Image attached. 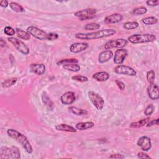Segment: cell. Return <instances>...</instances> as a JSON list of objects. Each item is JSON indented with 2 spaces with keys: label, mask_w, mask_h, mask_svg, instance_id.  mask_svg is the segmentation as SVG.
<instances>
[{
  "label": "cell",
  "mask_w": 159,
  "mask_h": 159,
  "mask_svg": "<svg viewBox=\"0 0 159 159\" xmlns=\"http://www.w3.org/2000/svg\"><path fill=\"white\" fill-rule=\"evenodd\" d=\"M68 109L71 113H73V114L76 115V116H83V115H86L88 114L87 111L83 109L78 108L77 107L71 106L68 108Z\"/></svg>",
  "instance_id": "d4e9b609"
},
{
  "label": "cell",
  "mask_w": 159,
  "mask_h": 159,
  "mask_svg": "<svg viewBox=\"0 0 159 159\" xmlns=\"http://www.w3.org/2000/svg\"><path fill=\"white\" fill-rule=\"evenodd\" d=\"M139 25L138 22H137L135 21L126 22L123 25V27L125 29H127V30L135 29H137V27H139Z\"/></svg>",
  "instance_id": "f546056e"
},
{
  "label": "cell",
  "mask_w": 159,
  "mask_h": 159,
  "mask_svg": "<svg viewBox=\"0 0 159 159\" xmlns=\"http://www.w3.org/2000/svg\"><path fill=\"white\" fill-rule=\"evenodd\" d=\"M4 32L8 36H12L15 34V33H16V30L12 27H11L10 26L5 27V28L4 29Z\"/></svg>",
  "instance_id": "8d00e7d4"
},
{
  "label": "cell",
  "mask_w": 159,
  "mask_h": 159,
  "mask_svg": "<svg viewBox=\"0 0 159 159\" xmlns=\"http://www.w3.org/2000/svg\"><path fill=\"white\" fill-rule=\"evenodd\" d=\"M123 19V16L119 13H114L106 16L104 21L106 24H116Z\"/></svg>",
  "instance_id": "e0dca14e"
},
{
  "label": "cell",
  "mask_w": 159,
  "mask_h": 159,
  "mask_svg": "<svg viewBox=\"0 0 159 159\" xmlns=\"http://www.w3.org/2000/svg\"><path fill=\"white\" fill-rule=\"evenodd\" d=\"M0 45H1V47H5L7 46V43H6V41L4 40L2 38L0 39Z\"/></svg>",
  "instance_id": "f6af8a7d"
},
{
  "label": "cell",
  "mask_w": 159,
  "mask_h": 159,
  "mask_svg": "<svg viewBox=\"0 0 159 159\" xmlns=\"http://www.w3.org/2000/svg\"><path fill=\"white\" fill-rule=\"evenodd\" d=\"M116 33V31L114 29H106L89 33H77L75 34V37L80 40H94L109 37L114 35Z\"/></svg>",
  "instance_id": "6da1fadb"
},
{
  "label": "cell",
  "mask_w": 159,
  "mask_h": 159,
  "mask_svg": "<svg viewBox=\"0 0 159 159\" xmlns=\"http://www.w3.org/2000/svg\"><path fill=\"white\" fill-rule=\"evenodd\" d=\"M128 55L127 50L125 48H118L116 50L114 57V62L117 65H121Z\"/></svg>",
  "instance_id": "8fae6325"
},
{
  "label": "cell",
  "mask_w": 159,
  "mask_h": 159,
  "mask_svg": "<svg viewBox=\"0 0 159 159\" xmlns=\"http://www.w3.org/2000/svg\"><path fill=\"white\" fill-rule=\"evenodd\" d=\"M154 109H155V107H154V106L153 104H148L146 107V108H145V109L144 111V114L145 116H150L153 112Z\"/></svg>",
  "instance_id": "d590c367"
},
{
  "label": "cell",
  "mask_w": 159,
  "mask_h": 159,
  "mask_svg": "<svg viewBox=\"0 0 159 159\" xmlns=\"http://www.w3.org/2000/svg\"><path fill=\"white\" fill-rule=\"evenodd\" d=\"M7 134L11 138L18 142L29 154H31L32 153V146L31 145L30 142L29 141L27 137L25 136V135L14 129H7Z\"/></svg>",
  "instance_id": "7a4b0ae2"
},
{
  "label": "cell",
  "mask_w": 159,
  "mask_h": 159,
  "mask_svg": "<svg viewBox=\"0 0 159 159\" xmlns=\"http://www.w3.org/2000/svg\"><path fill=\"white\" fill-rule=\"evenodd\" d=\"M55 129L57 130L68 132H76V129L66 124H61L55 126Z\"/></svg>",
  "instance_id": "44dd1931"
},
{
  "label": "cell",
  "mask_w": 159,
  "mask_h": 159,
  "mask_svg": "<svg viewBox=\"0 0 159 159\" xmlns=\"http://www.w3.org/2000/svg\"><path fill=\"white\" fill-rule=\"evenodd\" d=\"M30 71L37 75H42L45 71V66L42 63H32L29 65Z\"/></svg>",
  "instance_id": "2e32d148"
},
{
  "label": "cell",
  "mask_w": 159,
  "mask_h": 159,
  "mask_svg": "<svg viewBox=\"0 0 159 159\" xmlns=\"http://www.w3.org/2000/svg\"><path fill=\"white\" fill-rule=\"evenodd\" d=\"M63 68L72 72H78L80 70V66L77 63H70L63 65Z\"/></svg>",
  "instance_id": "603a6c76"
},
{
  "label": "cell",
  "mask_w": 159,
  "mask_h": 159,
  "mask_svg": "<svg viewBox=\"0 0 159 159\" xmlns=\"http://www.w3.org/2000/svg\"><path fill=\"white\" fill-rule=\"evenodd\" d=\"M71 79L73 80L78 81V82H86L88 81V78L84 76H82V75H75V76H73L71 77Z\"/></svg>",
  "instance_id": "e575fe53"
},
{
  "label": "cell",
  "mask_w": 159,
  "mask_h": 159,
  "mask_svg": "<svg viewBox=\"0 0 159 159\" xmlns=\"http://www.w3.org/2000/svg\"><path fill=\"white\" fill-rule=\"evenodd\" d=\"M114 72L117 74L125 75L128 76H135L137 75V71L134 68L124 65H118L114 68Z\"/></svg>",
  "instance_id": "30bf717a"
},
{
  "label": "cell",
  "mask_w": 159,
  "mask_h": 159,
  "mask_svg": "<svg viewBox=\"0 0 159 159\" xmlns=\"http://www.w3.org/2000/svg\"><path fill=\"white\" fill-rule=\"evenodd\" d=\"M16 34H17V37L20 39H23V40H28L30 38V35L27 31H24L22 29L16 28Z\"/></svg>",
  "instance_id": "7402d4cb"
},
{
  "label": "cell",
  "mask_w": 159,
  "mask_h": 159,
  "mask_svg": "<svg viewBox=\"0 0 159 159\" xmlns=\"http://www.w3.org/2000/svg\"><path fill=\"white\" fill-rule=\"evenodd\" d=\"M9 5V2L6 0H2L0 1V6L2 7H7Z\"/></svg>",
  "instance_id": "ee69618b"
},
{
  "label": "cell",
  "mask_w": 159,
  "mask_h": 159,
  "mask_svg": "<svg viewBox=\"0 0 159 159\" xmlns=\"http://www.w3.org/2000/svg\"><path fill=\"white\" fill-rule=\"evenodd\" d=\"M100 27H101L100 24H97V23H93V22L87 24H86V25H84V29L86 30H97V29H99Z\"/></svg>",
  "instance_id": "1f68e13d"
},
{
  "label": "cell",
  "mask_w": 159,
  "mask_h": 159,
  "mask_svg": "<svg viewBox=\"0 0 159 159\" xmlns=\"http://www.w3.org/2000/svg\"><path fill=\"white\" fill-rule=\"evenodd\" d=\"M7 40L12 43L16 50L20 53L24 55H28L29 53V48L21 40L16 37H10L7 38Z\"/></svg>",
  "instance_id": "5b68a950"
},
{
  "label": "cell",
  "mask_w": 159,
  "mask_h": 159,
  "mask_svg": "<svg viewBox=\"0 0 159 159\" xmlns=\"http://www.w3.org/2000/svg\"><path fill=\"white\" fill-rule=\"evenodd\" d=\"M157 37L152 34H134L127 38V41L129 42L137 44L152 42L156 40Z\"/></svg>",
  "instance_id": "3957f363"
},
{
  "label": "cell",
  "mask_w": 159,
  "mask_h": 159,
  "mask_svg": "<svg viewBox=\"0 0 159 159\" xmlns=\"http://www.w3.org/2000/svg\"><path fill=\"white\" fill-rule=\"evenodd\" d=\"M88 47V43L86 42H75L70 47V50L74 53H78L85 50Z\"/></svg>",
  "instance_id": "9a60e30c"
},
{
  "label": "cell",
  "mask_w": 159,
  "mask_h": 159,
  "mask_svg": "<svg viewBox=\"0 0 159 159\" xmlns=\"http://www.w3.org/2000/svg\"><path fill=\"white\" fill-rule=\"evenodd\" d=\"M58 38V35L56 33H48L47 40H55Z\"/></svg>",
  "instance_id": "74e56055"
},
{
  "label": "cell",
  "mask_w": 159,
  "mask_h": 159,
  "mask_svg": "<svg viewBox=\"0 0 159 159\" xmlns=\"http://www.w3.org/2000/svg\"><path fill=\"white\" fill-rule=\"evenodd\" d=\"M42 99L43 104H45L49 109H53V102L50 100V99L48 98V96L44 93H43V94L42 96Z\"/></svg>",
  "instance_id": "f1b7e54d"
},
{
  "label": "cell",
  "mask_w": 159,
  "mask_h": 159,
  "mask_svg": "<svg viewBox=\"0 0 159 159\" xmlns=\"http://www.w3.org/2000/svg\"><path fill=\"white\" fill-rule=\"evenodd\" d=\"M92 77L98 81H106L109 78V75L106 71H99L93 74Z\"/></svg>",
  "instance_id": "d6986e66"
},
{
  "label": "cell",
  "mask_w": 159,
  "mask_h": 159,
  "mask_svg": "<svg viewBox=\"0 0 159 159\" xmlns=\"http://www.w3.org/2000/svg\"><path fill=\"white\" fill-rule=\"evenodd\" d=\"M147 12V9L144 7V6H140V7H137L136 8H134L132 11V14L134 15H142L145 14Z\"/></svg>",
  "instance_id": "4dcf8cb0"
},
{
  "label": "cell",
  "mask_w": 159,
  "mask_h": 159,
  "mask_svg": "<svg viewBox=\"0 0 159 159\" xmlns=\"http://www.w3.org/2000/svg\"><path fill=\"white\" fill-rule=\"evenodd\" d=\"M142 21L145 25H152L157 23L158 19L153 16H149L143 18Z\"/></svg>",
  "instance_id": "83f0119b"
},
{
  "label": "cell",
  "mask_w": 159,
  "mask_h": 159,
  "mask_svg": "<svg viewBox=\"0 0 159 159\" xmlns=\"http://www.w3.org/2000/svg\"><path fill=\"white\" fill-rule=\"evenodd\" d=\"M115 83H116V85L117 86V87L119 88L120 90L122 91V90H124L125 89V84H124V83L122 81H120L119 80H116L115 81Z\"/></svg>",
  "instance_id": "ab89813d"
},
{
  "label": "cell",
  "mask_w": 159,
  "mask_h": 159,
  "mask_svg": "<svg viewBox=\"0 0 159 159\" xmlns=\"http://www.w3.org/2000/svg\"><path fill=\"white\" fill-rule=\"evenodd\" d=\"M158 125V119H153V120H149V121L146 124V126L147 127H150V126H152V125Z\"/></svg>",
  "instance_id": "60d3db41"
},
{
  "label": "cell",
  "mask_w": 159,
  "mask_h": 159,
  "mask_svg": "<svg viewBox=\"0 0 159 159\" xmlns=\"http://www.w3.org/2000/svg\"><path fill=\"white\" fill-rule=\"evenodd\" d=\"M9 6L12 11L16 12H22L25 11L24 8L21 5L16 2H11L9 3Z\"/></svg>",
  "instance_id": "4316f807"
},
{
  "label": "cell",
  "mask_w": 159,
  "mask_h": 159,
  "mask_svg": "<svg viewBox=\"0 0 159 159\" xmlns=\"http://www.w3.org/2000/svg\"><path fill=\"white\" fill-rule=\"evenodd\" d=\"M150 119L149 118H145V119H141L139 121H137V122H132L130 125V127L131 128H140V127H142L145 125H146L147 123L149 121Z\"/></svg>",
  "instance_id": "cb8c5ba5"
},
{
  "label": "cell",
  "mask_w": 159,
  "mask_h": 159,
  "mask_svg": "<svg viewBox=\"0 0 159 159\" xmlns=\"http://www.w3.org/2000/svg\"><path fill=\"white\" fill-rule=\"evenodd\" d=\"M20 158V153L19 148L15 146H11L10 147H2L0 152V158H12V159H19Z\"/></svg>",
  "instance_id": "277c9868"
},
{
  "label": "cell",
  "mask_w": 159,
  "mask_h": 159,
  "mask_svg": "<svg viewBox=\"0 0 159 159\" xmlns=\"http://www.w3.org/2000/svg\"><path fill=\"white\" fill-rule=\"evenodd\" d=\"M110 158H124V156L122 154L120 153H115V154H112L109 156Z\"/></svg>",
  "instance_id": "7bdbcfd3"
},
{
  "label": "cell",
  "mask_w": 159,
  "mask_h": 159,
  "mask_svg": "<svg viewBox=\"0 0 159 159\" xmlns=\"http://www.w3.org/2000/svg\"><path fill=\"white\" fill-rule=\"evenodd\" d=\"M78 60L76 58H66L63 59L57 62V65H65V64H70V63H77Z\"/></svg>",
  "instance_id": "d6a6232c"
},
{
  "label": "cell",
  "mask_w": 159,
  "mask_h": 159,
  "mask_svg": "<svg viewBox=\"0 0 159 159\" xmlns=\"http://www.w3.org/2000/svg\"><path fill=\"white\" fill-rule=\"evenodd\" d=\"M137 144L145 152L149 151L152 147L151 139L147 136H141L137 140Z\"/></svg>",
  "instance_id": "7c38bea8"
},
{
  "label": "cell",
  "mask_w": 159,
  "mask_h": 159,
  "mask_svg": "<svg viewBox=\"0 0 159 159\" xmlns=\"http://www.w3.org/2000/svg\"><path fill=\"white\" fill-rule=\"evenodd\" d=\"M113 57V52L110 50L102 51L98 57V61L101 63H104L110 60Z\"/></svg>",
  "instance_id": "ac0fdd59"
},
{
  "label": "cell",
  "mask_w": 159,
  "mask_h": 159,
  "mask_svg": "<svg viewBox=\"0 0 159 159\" xmlns=\"http://www.w3.org/2000/svg\"><path fill=\"white\" fill-rule=\"evenodd\" d=\"M27 32L34 37L40 40H47L48 33H47L43 30L39 29L35 26H29L27 28Z\"/></svg>",
  "instance_id": "ba28073f"
},
{
  "label": "cell",
  "mask_w": 159,
  "mask_h": 159,
  "mask_svg": "<svg viewBox=\"0 0 159 159\" xmlns=\"http://www.w3.org/2000/svg\"><path fill=\"white\" fill-rule=\"evenodd\" d=\"M128 43L127 40L125 39H111L107 42L104 45V47L106 50H110L114 48H122L126 46Z\"/></svg>",
  "instance_id": "9c48e42d"
},
{
  "label": "cell",
  "mask_w": 159,
  "mask_h": 159,
  "mask_svg": "<svg viewBox=\"0 0 159 159\" xmlns=\"http://www.w3.org/2000/svg\"><path fill=\"white\" fill-rule=\"evenodd\" d=\"M96 9L93 8H88L78 11L75 13V16L80 19L81 20H86L92 19L95 17Z\"/></svg>",
  "instance_id": "52a82bcc"
},
{
  "label": "cell",
  "mask_w": 159,
  "mask_h": 159,
  "mask_svg": "<svg viewBox=\"0 0 159 159\" xmlns=\"http://www.w3.org/2000/svg\"><path fill=\"white\" fill-rule=\"evenodd\" d=\"M88 98L93 106L98 110H101L104 105V101L102 98L94 91H90L88 93Z\"/></svg>",
  "instance_id": "8992f818"
},
{
  "label": "cell",
  "mask_w": 159,
  "mask_h": 159,
  "mask_svg": "<svg viewBox=\"0 0 159 159\" xmlns=\"http://www.w3.org/2000/svg\"><path fill=\"white\" fill-rule=\"evenodd\" d=\"M17 78H15V77L6 79L2 82L1 86L3 88H9V87L12 86L14 84H15L17 82Z\"/></svg>",
  "instance_id": "484cf974"
},
{
  "label": "cell",
  "mask_w": 159,
  "mask_h": 159,
  "mask_svg": "<svg viewBox=\"0 0 159 159\" xmlns=\"http://www.w3.org/2000/svg\"><path fill=\"white\" fill-rule=\"evenodd\" d=\"M94 126V123L91 121L88 122H78L75 125V127L76 129L80 130H84L91 129Z\"/></svg>",
  "instance_id": "ffe728a7"
},
{
  "label": "cell",
  "mask_w": 159,
  "mask_h": 159,
  "mask_svg": "<svg viewBox=\"0 0 159 159\" xmlns=\"http://www.w3.org/2000/svg\"><path fill=\"white\" fill-rule=\"evenodd\" d=\"M146 4L150 6H157L159 4L158 0H148L146 1Z\"/></svg>",
  "instance_id": "f35d334b"
},
{
  "label": "cell",
  "mask_w": 159,
  "mask_h": 159,
  "mask_svg": "<svg viewBox=\"0 0 159 159\" xmlns=\"http://www.w3.org/2000/svg\"><path fill=\"white\" fill-rule=\"evenodd\" d=\"M147 92L148 97L152 100H157L159 98V89L157 85L153 83H149Z\"/></svg>",
  "instance_id": "4fadbf2b"
},
{
  "label": "cell",
  "mask_w": 159,
  "mask_h": 159,
  "mask_svg": "<svg viewBox=\"0 0 159 159\" xmlns=\"http://www.w3.org/2000/svg\"><path fill=\"white\" fill-rule=\"evenodd\" d=\"M155 71L153 70L148 71L147 73V81L149 83H153L154 81H155Z\"/></svg>",
  "instance_id": "836d02e7"
},
{
  "label": "cell",
  "mask_w": 159,
  "mask_h": 159,
  "mask_svg": "<svg viewBox=\"0 0 159 159\" xmlns=\"http://www.w3.org/2000/svg\"><path fill=\"white\" fill-rule=\"evenodd\" d=\"M137 157L140 159H145V158H152L148 154L144 152H139L137 153Z\"/></svg>",
  "instance_id": "b9f144b4"
},
{
  "label": "cell",
  "mask_w": 159,
  "mask_h": 159,
  "mask_svg": "<svg viewBox=\"0 0 159 159\" xmlns=\"http://www.w3.org/2000/svg\"><path fill=\"white\" fill-rule=\"evenodd\" d=\"M76 99L75 94L72 91H68L63 94L60 97V101L63 104L70 105L72 104Z\"/></svg>",
  "instance_id": "5bb4252c"
}]
</instances>
